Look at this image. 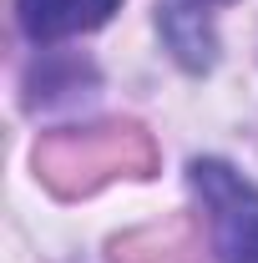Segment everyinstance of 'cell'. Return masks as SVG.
<instances>
[{
  "label": "cell",
  "instance_id": "obj_2",
  "mask_svg": "<svg viewBox=\"0 0 258 263\" xmlns=\"http://www.w3.org/2000/svg\"><path fill=\"white\" fill-rule=\"evenodd\" d=\"M15 5L31 41H66V35L106 26L122 0H15Z\"/></svg>",
  "mask_w": 258,
  "mask_h": 263
},
{
  "label": "cell",
  "instance_id": "obj_1",
  "mask_svg": "<svg viewBox=\"0 0 258 263\" xmlns=\"http://www.w3.org/2000/svg\"><path fill=\"white\" fill-rule=\"evenodd\" d=\"M188 182L202 202L218 263H258V187L218 157H197Z\"/></svg>",
  "mask_w": 258,
  "mask_h": 263
},
{
  "label": "cell",
  "instance_id": "obj_3",
  "mask_svg": "<svg viewBox=\"0 0 258 263\" xmlns=\"http://www.w3.org/2000/svg\"><path fill=\"white\" fill-rule=\"evenodd\" d=\"M157 31L167 35L172 56L188 66V71H208L213 56H218V35H213V21L193 10V5H162L157 10Z\"/></svg>",
  "mask_w": 258,
  "mask_h": 263
}]
</instances>
